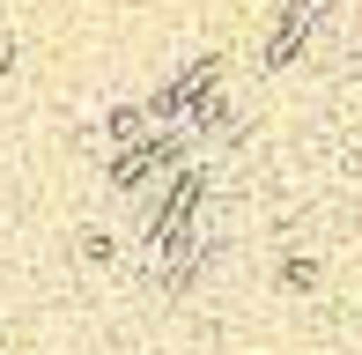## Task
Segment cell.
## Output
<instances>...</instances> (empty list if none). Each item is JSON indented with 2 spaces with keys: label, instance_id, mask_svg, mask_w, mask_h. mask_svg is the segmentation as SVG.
I'll list each match as a JSON object with an SVG mask.
<instances>
[{
  "label": "cell",
  "instance_id": "obj_1",
  "mask_svg": "<svg viewBox=\"0 0 362 355\" xmlns=\"http://www.w3.org/2000/svg\"><path fill=\"white\" fill-rule=\"evenodd\" d=\"M281 281H288V289H318V267H310V260H288Z\"/></svg>",
  "mask_w": 362,
  "mask_h": 355
},
{
  "label": "cell",
  "instance_id": "obj_2",
  "mask_svg": "<svg viewBox=\"0 0 362 355\" xmlns=\"http://www.w3.org/2000/svg\"><path fill=\"white\" fill-rule=\"evenodd\" d=\"M8 59H15V45H8V37H0V67H8Z\"/></svg>",
  "mask_w": 362,
  "mask_h": 355
}]
</instances>
